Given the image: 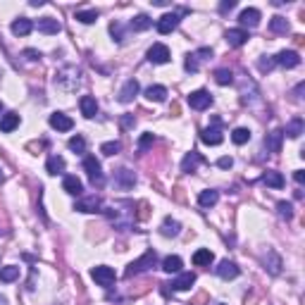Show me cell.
Segmentation results:
<instances>
[{"instance_id": "9c48e42d", "label": "cell", "mask_w": 305, "mask_h": 305, "mask_svg": "<svg viewBox=\"0 0 305 305\" xmlns=\"http://www.w3.org/2000/svg\"><path fill=\"white\" fill-rule=\"evenodd\" d=\"M100 208H103V200L98 196H88L84 200H77V205H74V210H79V213H100Z\"/></svg>"}, {"instance_id": "e575fe53", "label": "cell", "mask_w": 305, "mask_h": 305, "mask_svg": "<svg viewBox=\"0 0 305 305\" xmlns=\"http://www.w3.org/2000/svg\"><path fill=\"white\" fill-rule=\"evenodd\" d=\"M262 181H265L267 186H272V188H284V184H286L284 176L279 172H265L262 174Z\"/></svg>"}, {"instance_id": "9f6ffc18", "label": "cell", "mask_w": 305, "mask_h": 305, "mask_svg": "<svg viewBox=\"0 0 305 305\" xmlns=\"http://www.w3.org/2000/svg\"><path fill=\"white\" fill-rule=\"evenodd\" d=\"M0 305H5V298H2V296H0Z\"/></svg>"}, {"instance_id": "f907efd6", "label": "cell", "mask_w": 305, "mask_h": 305, "mask_svg": "<svg viewBox=\"0 0 305 305\" xmlns=\"http://www.w3.org/2000/svg\"><path fill=\"white\" fill-rule=\"evenodd\" d=\"M138 208H141L138 210V219H148V203H141Z\"/></svg>"}, {"instance_id": "44dd1931", "label": "cell", "mask_w": 305, "mask_h": 305, "mask_svg": "<svg viewBox=\"0 0 305 305\" xmlns=\"http://www.w3.org/2000/svg\"><path fill=\"white\" fill-rule=\"evenodd\" d=\"M17 127H19V115H17V112H7V115L0 117V131L2 133L14 131Z\"/></svg>"}, {"instance_id": "4dcf8cb0", "label": "cell", "mask_w": 305, "mask_h": 305, "mask_svg": "<svg viewBox=\"0 0 305 305\" xmlns=\"http://www.w3.org/2000/svg\"><path fill=\"white\" fill-rule=\"evenodd\" d=\"M303 129H305V124H303V120L301 117H293L289 124H286V136H291V138H298L301 133H303Z\"/></svg>"}, {"instance_id": "db71d44e", "label": "cell", "mask_w": 305, "mask_h": 305, "mask_svg": "<svg viewBox=\"0 0 305 305\" xmlns=\"http://www.w3.org/2000/svg\"><path fill=\"white\" fill-rule=\"evenodd\" d=\"M43 5H45L43 0H31V7H43Z\"/></svg>"}, {"instance_id": "7dc6e473", "label": "cell", "mask_w": 305, "mask_h": 305, "mask_svg": "<svg viewBox=\"0 0 305 305\" xmlns=\"http://www.w3.org/2000/svg\"><path fill=\"white\" fill-rule=\"evenodd\" d=\"M133 124H136V117H133V115H124V117H122V127H124V129H129Z\"/></svg>"}, {"instance_id": "816d5d0a", "label": "cell", "mask_w": 305, "mask_h": 305, "mask_svg": "<svg viewBox=\"0 0 305 305\" xmlns=\"http://www.w3.org/2000/svg\"><path fill=\"white\" fill-rule=\"evenodd\" d=\"M293 179H296V184H303V181H305V172H303V170H296V172H293Z\"/></svg>"}, {"instance_id": "ee69618b", "label": "cell", "mask_w": 305, "mask_h": 305, "mask_svg": "<svg viewBox=\"0 0 305 305\" xmlns=\"http://www.w3.org/2000/svg\"><path fill=\"white\" fill-rule=\"evenodd\" d=\"M277 210H279V215L286 217V219H291L293 217V205L291 203H284V200H281V203H277Z\"/></svg>"}, {"instance_id": "11a10c76", "label": "cell", "mask_w": 305, "mask_h": 305, "mask_svg": "<svg viewBox=\"0 0 305 305\" xmlns=\"http://www.w3.org/2000/svg\"><path fill=\"white\" fill-rule=\"evenodd\" d=\"M2 179H5V174H2V172H0V184H2Z\"/></svg>"}, {"instance_id": "603a6c76", "label": "cell", "mask_w": 305, "mask_h": 305, "mask_svg": "<svg viewBox=\"0 0 305 305\" xmlns=\"http://www.w3.org/2000/svg\"><path fill=\"white\" fill-rule=\"evenodd\" d=\"M60 29H62V24H60L57 19H53V17H43V19H39L41 34H60Z\"/></svg>"}, {"instance_id": "1f68e13d", "label": "cell", "mask_w": 305, "mask_h": 305, "mask_svg": "<svg viewBox=\"0 0 305 305\" xmlns=\"http://www.w3.org/2000/svg\"><path fill=\"white\" fill-rule=\"evenodd\" d=\"M179 229H181V224H179L176 219H170V217H167V219L162 222V226H160V234H162V236H176Z\"/></svg>"}, {"instance_id": "60d3db41", "label": "cell", "mask_w": 305, "mask_h": 305, "mask_svg": "<svg viewBox=\"0 0 305 305\" xmlns=\"http://www.w3.org/2000/svg\"><path fill=\"white\" fill-rule=\"evenodd\" d=\"M77 19H79L81 24H93L98 19V12L95 10H81V12H77Z\"/></svg>"}, {"instance_id": "4fadbf2b", "label": "cell", "mask_w": 305, "mask_h": 305, "mask_svg": "<svg viewBox=\"0 0 305 305\" xmlns=\"http://www.w3.org/2000/svg\"><path fill=\"white\" fill-rule=\"evenodd\" d=\"M215 272H217V277H222V279L239 277V267H236V262H231V260H222L219 265L215 267Z\"/></svg>"}, {"instance_id": "74e56055", "label": "cell", "mask_w": 305, "mask_h": 305, "mask_svg": "<svg viewBox=\"0 0 305 305\" xmlns=\"http://www.w3.org/2000/svg\"><path fill=\"white\" fill-rule=\"evenodd\" d=\"M215 81H217L219 86H229V84L234 81V74H231L229 69H217V72H215Z\"/></svg>"}, {"instance_id": "f546056e", "label": "cell", "mask_w": 305, "mask_h": 305, "mask_svg": "<svg viewBox=\"0 0 305 305\" xmlns=\"http://www.w3.org/2000/svg\"><path fill=\"white\" fill-rule=\"evenodd\" d=\"M217 200H219V193H217V191H213V188L200 191V196H198V203L203 205V208H213Z\"/></svg>"}, {"instance_id": "d4e9b609", "label": "cell", "mask_w": 305, "mask_h": 305, "mask_svg": "<svg viewBox=\"0 0 305 305\" xmlns=\"http://www.w3.org/2000/svg\"><path fill=\"white\" fill-rule=\"evenodd\" d=\"M62 188H65L69 196H81V193H84V184H81L77 176H65V181H62Z\"/></svg>"}, {"instance_id": "f6af8a7d", "label": "cell", "mask_w": 305, "mask_h": 305, "mask_svg": "<svg viewBox=\"0 0 305 305\" xmlns=\"http://www.w3.org/2000/svg\"><path fill=\"white\" fill-rule=\"evenodd\" d=\"M153 141H155L153 133H143V136L138 138V148H141V150H148V148L153 146Z\"/></svg>"}, {"instance_id": "7bdbcfd3", "label": "cell", "mask_w": 305, "mask_h": 305, "mask_svg": "<svg viewBox=\"0 0 305 305\" xmlns=\"http://www.w3.org/2000/svg\"><path fill=\"white\" fill-rule=\"evenodd\" d=\"M110 34H112V39L117 41V43H122V41L127 39V36H124V29H122L120 22H112V24H110Z\"/></svg>"}, {"instance_id": "7a4b0ae2", "label": "cell", "mask_w": 305, "mask_h": 305, "mask_svg": "<svg viewBox=\"0 0 305 305\" xmlns=\"http://www.w3.org/2000/svg\"><path fill=\"white\" fill-rule=\"evenodd\" d=\"M77 81H79V69H74V67H65V69H60L55 74V84L60 88L65 86V91H72L77 86Z\"/></svg>"}, {"instance_id": "ac0fdd59", "label": "cell", "mask_w": 305, "mask_h": 305, "mask_svg": "<svg viewBox=\"0 0 305 305\" xmlns=\"http://www.w3.org/2000/svg\"><path fill=\"white\" fill-rule=\"evenodd\" d=\"M50 127L57 129V131H69L74 127V122H72V117H67L62 112H55V115H50Z\"/></svg>"}, {"instance_id": "b9f144b4", "label": "cell", "mask_w": 305, "mask_h": 305, "mask_svg": "<svg viewBox=\"0 0 305 305\" xmlns=\"http://www.w3.org/2000/svg\"><path fill=\"white\" fill-rule=\"evenodd\" d=\"M69 150H74V153H84V150H86V141H84V136H74V138H69Z\"/></svg>"}, {"instance_id": "5bb4252c", "label": "cell", "mask_w": 305, "mask_h": 305, "mask_svg": "<svg viewBox=\"0 0 305 305\" xmlns=\"http://www.w3.org/2000/svg\"><path fill=\"white\" fill-rule=\"evenodd\" d=\"M281 141H284V131L281 129H274L265 136V148L269 153H281Z\"/></svg>"}, {"instance_id": "ba28073f", "label": "cell", "mask_w": 305, "mask_h": 305, "mask_svg": "<svg viewBox=\"0 0 305 305\" xmlns=\"http://www.w3.org/2000/svg\"><path fill=\"white\" fill-rule=\"evenodd\" d=\"M188 105L193 110H205V107L213 105V95L208 91H193L188 95Z\"/></svg>"}, {"instance_id": "6da1fadb", "label": "cell", "mask_w": 305, "mask_h": 305, "mask_svg": "<svg viewBox=\"0 0 305 305\" xmlns=\"http://www.w3.org/2000/svg\"><path fill=\"white\" fill-rule=\"evenodd\" d=\"M155 260H158V253L155 251H146L138 260H133L131 265L127 267V272H124V277L131 279L133 274H141V272H146V269H150V267L155 265Z\"/></svg>"}, {"instance_id": "cb8c5ba5", "label": "cell", "mask_w": 305, "mask_h": 305, "mask_svg": "<svg viewBox=\"0 0 305 305\" xmlns=\"http://www.w3.org/2000/svg\"><path fill=\"white\" fill-rule=\"evenodd\" d=\"M31 29H34V22L27 19V17H19L17 22H12V34L14 36H27V34H31Z\"/></svg>"}, {"instance_id": "ffe728a7", "label": "cell", "mask_w": 305, "mask_h": 305, "mask_svg": "<svg viewBox=\"0 0 305 305\" xmlns=\"http://www.w3.org/2000/svg\"><path fill=\"white\" fill-rule=\"evenodd\" d=\"M239 22L243 27H258L260 24V10H255V7H248V10H243L239 14Z\"/></svg>"}, {"instance_id": "f35d334b", "label": "cell", "mask_w": 305, "mask_h": 305, "mask_svg": "<svg viewBox=\"0 0 305 305\" xmlns=\"http://www.w3.org/2000/svg\"><path fill=\"white\" fill-rule=\"evenodd\" d=\"M267 258H269V265H267L269 274H279V272H281V260H279V255L274 251H269L267 253Z\"/></svg>"}, {"instance_id": "f5cc1de1", "label": "cell", "mask_w": 305, "mask_h": 305, "mask_svg": "<svg viewBox=\"0 0 305 305\" xmlns=\"http://www.w3.org/2000/svg\"><path fill=\"white\" fill-rule=\"evenodd\" d=\"M24 57H27V60H39L41 53H36V50H24Z\"/></svg>"}, {"instance_id": "e0dca14e", "label": "cell", "mask_w": 305, "mask_h": 305, "mask_svg": "<svg viewBox=\"0 0 305 305\" xmlns=\"http://www.w3.org/2000/svg\"><path fill=\"white\" fill-rule=\"evenodd\" d=\"M79 107H81V115H84V117H88V120L98 115V103H95V98H93V95H81Z\"/></svg>"}, {"instance_id": "d6986e66", "label": "cell", "mask_w": 305, "mask_h": 305, "mask_svg": "<svg viewBox=\"0 0 305 305\" xmlns=\"http://www.w3.org/2000/svg\"><path fill=\"white\" fill-rule=\"evenodd\" d=\"M136 93H138V81L129 79L120 91V103H131L133 98H136Z\"/></svg>"}, {"instance_id": "3957f363", "label": "cell", "mask_w": 305, "mask_h": 305, "mask_svg": "<svg viewBox=\"0 0 305 305\" xmlns=\"http://www.w3.org/2000/svg\"><path fill=\"white\" fill-rule=\"evenodd\" d=\"M84 170H86L93 186H103V170H100V162L95 160V155L84 158Z\"/></svg>"}, {"instance_id": "c3c4849f", "label": "cell", "mask_w": 305, "mask_h": 305, "mask_svg": "<svg viewBox=\"0 0 305 305\" xmlns=\"http://www.w3.org/2000/svg\"><path fill=\"white\" fill-rule=\"evenodd\" d=\"M217 165H219L222 170H229V167L234 165V160H231V158H219V160H217Z\"/></svg>"}, {"instance_id": "83f0119b", "label": "cell", "mask_w": 305, "mask_h": 305, "mask_svg": "<svg viewBox=\"0 0 305 305\" xmlns=\"http://www.w3.org/2000/svg\"><path fill=\"white\" fill-rule=\"evenodd\" d=\"M146 98L148 100H153V103H162V100L167 98V88H165V86H148Z\"/></svg>"}, {"instance_id": "4316f807", "label": "cell", "mask_w": 305, "mask_h": 305, "mask_svg": "<svg viewBox=\"0 0 305 305\" xmlns=\"http://www.w3.org/2000/svg\"><path fill=\"white\" fill-rule=\"evenodd\" d=\"M129 27H131L133 31H146V29L153 27V19H150L148 14H136L131 22H129Z\"/></svg>"}, {"instance_id": "7402d4cb", "label": "cell", "mask_w": 305, "mask_h": 305, "mask_svg": "<svg viewBox=\"0 0 305 305\" xmlns=\"http://www.w3.org/2000/svg\"><path fill=\"white\" fill-rule=\"evenodd\" d=\"M215 260V255L210 248H200V251L193 253V265L196 267H210Z\"/></svg>"}, {"instance_id": "bcb514c9", "label": "cell", "mask_w": 305, "mask_h": 305, "mask_svg": "<svg viewBox=\"0 0 305 305\" xmlns=\"http://www.w3.org/2000/svg\"><path fill=\"white\" fill-rule=\"evenodd\" d=\"M258 67H260L262 72H269V69L274 67V60H265V57H260V60H258Z\"/></svg>"}, {"instance_id": "681fc988", "label": "cell", "mask_w": 305, "mask_h": 305, "mask_svg": "<svg viewBox=\"0 0 305 305\" xmlns=\"http://www.w3.org/2000/svg\"><path fill=\"white\" fill-rule=\"evenodd\" d=\"M234 5H236V0H224V2L219 5V12H229Z\"/></svg>"}, {"instance_id": "836d02e7", "label": "cell", "mask_w": 305, "mask_h": 305, "mask_svg": "<svg viewBox=\"0 0 305 305\" xmlns=\"http://www.w3.org/2000/svg\"><path fill=\"white\" fill-rule=\"evenodd\" d=\"M200 162H203V158H200L198 153H188L184 158V162H181V170L184 172H196V167H198Z\"/></svg>"}, {"instance_id": "7c38bea8", "label": "cell", "mask_w": 305, "mask_h": 305, "mask_svg": "<svg viewBox=\"0 0 305 305\" xmlns=\"http://www.w3.org/2000/svg\"><path fill=\"white\" fill-rule=\"evenodd\" d=\"M136 184V174L131 170H117L115 172V186H120L122 191H129Z\"/></svg>"}, {"instance_id": "d6a6232c", "label": "cell", "mask_w": 305, "mask_h": 305, "mask_svg": "<svg viewBox=\"0 0 305 305\" xmlns=\"http://www.w3.org/2000/svg\"><path fill=\"white\" fill-rule=\"evenodd\" d=\"M289 22H286V19H284V17H272V22H269V31H272V34H289Z\"/></svg>"}, {"instance_id": "484cf974", "label": "cell", "mask_w": 305, "mask_h": 305, "mask_svg": "<svg viewBox=\"0 0 305 305\" xmlns=\"http://www.w3.org/2000/svg\"><path fill=\"white\" fill-rule=\"evenodd\" d=\"M181 258L179 255H167L165 260H162V269L167 272V274H176V272H181Z\"/></svg>"}, {"instance_id": "2e32d148", "label": "cell", "mask_w": 305, "mask_h": 305, "mask_svg": "<svg viewBox=\"0 0 305 305\" xmlns=\"http://www.w3.org/2000/svg\"><path fill=\"white\" fill-rule=\"evenodd\" d=\"M193 284H196V274H193V272H184V274H179V277L174 279L170 286H172L174 291H186V289H191Z\"/></svg>"}, {"instance_id": "277c9868", "label": "cell", "mask_w": 305, "mask_h": 305, "mask_svg": "<svg viewBox=\"0 0 305 305\" xmlns=\"http://www.w3.org/2000/svg\"><path fill=\"white\" fill-rule=\"evenodd\" d=\"M210 57H213V50H210V48H200L196 53H191L186 57V72L196 74L200 69V62H205V60H210Z\"/></svg>"}, {"instance_id": "5b68a950", "label": "cell", "mask_w": 305, "mask_h": 305, "mask_svg": "<svg viewBox=\"0 0 305 305\" xmlns=\"http://www.w3.org/2000/svg\"><path fill=\"white\" fill-rule=\"evenodd\" d=\"M148 60H150L153 65H165V62H170V48H167L165 43H153L150 50H148Z\"/></svg>"}, {"instance_id": "ab89813d", "label": "cell", "mask_w": 305, "mask_h": 305, "mask_svg": "<svg viewBox=\"0 0 305 305\" xmlns=\"http://www.w3.org/2000/svg\"><path fill=\"white\" fill-rule=\"evenodd\" d=\"M120 150H122L120 141H107V143H103V146H100V153H103V155H117Z\"/></svg>"}, {"instance_id": "6f0895ef", "label": "cell", "mask_w": 305, "mask_h": 305, "mask_svg": "<svg viewBox=\"0 0 305 305\" xmlns=\"http://www.w3.org/2000/svg\"><path fill=\"white\" fill-rule=\"evenodd\" d=\"M0 117H2V103H0Z\"/></svg>"}, {"instance_id": "9a60e30c", "label": "cell", "mask_w": 305, "mask_h": 305, "mask_svg": "<svg viewBox=\"0 0 305 305\" xmlns=\"http://www.w3.org/2000/svg\"><path fill=\"white\" fill-rule=\"evenodd\" d=\"M224 39L229 45H234V48H239V45H243L246 41H248V31L246 29H229L224 34Z\"/></svg>"}, {"instance_id": "30bf717a", "label": "cell", "mask_w": 305, "mask_h": 305, "mask_svg": "<svg viewBox=\"0 0 305 305\" xmlns=\"http://www.w3.org/2000/svg\"><path fill=\"white\" fill-rule=\"evenodd\" d=\"M200 141L208 143V146H219L224 141V133H222V129H217V127H208V129L200 131Z\"/></svg>"}, {"instance_id": "d590c367", "label": "cell", "mask_w": 305, "mask_h": 305, "mask_svg": "<svg viewBox=\"0 0 305 305\" xmlns=\"http://www.w3.org/2000/svg\"><path fill=\"white\" fill-rule=\"evenodd\" d=\"M14 279H19V267H14V265L0 267V281L10 284V281H14Z\"/></svg>"}, {"instance_id": "8d00e7d4", "label": "cell", "mask_w": 305, "mask_h": 305, "mask_svg": "<svg viewBox=\"0 0 305 305\" xmlns=\"http://www.w3.org/2000/svg\"><path fill=\"white\" fill-rule=\"evenodd\" d=\"M231 141H234L236 146H243V143H248V141H251V131H248V129H243V127H239V129H234V131H231Z\"/></svg>"}, {"instance_id": "f1b7e54d", "label": "cell", "mask_w": 305, "mask_h": 305, "mask_svg": "<svg viewBox=\"0 0 305 305\" xmlns=\"http://www.w3.org/2000/svg\"><path fill=\"white\" fill-rule=\"evenodd\" d=\"M45 170H48V174H62V172H65V158H60V155L48 158V162H45Z\"/></svg>"}, {"instance_id": "8fae6325", "label": "cell", "mask_w": 305, "mask_h": 305, "mask_svg": "<svg viewBox=\"0 0 305 305\" xmlns=\"http://www.w3.org/2000/svg\"><path fill=\"white\" fill-rule=\"evenodd\" d=\"M179 19H181V17H179V14H176V12H172V14H165V17H160V19H158V31H160V34H162V36H165V34H172L174 29L179 27Z\"/></svg>"}, {"instance_id": "52a82bcc", "label": "cell", "mask_w": 305, "mask_h": 305, "mask_svg": "<svg viewBox=\"0 0 305 305\" xmlns=\"http://www.w3.org/2000/svg\"><path fill=\"white\" fill-rule=\"evenodd\" d=\"M274 65L286 67V69H293V67L301 65V55L296 50H279L277 57H274Z\"/></svg>"}, {"instance_id": "8992f818", "label": "cell", "mask_w": 305, "mask_h": 305, "mask_svg": "<svg viewBox=\"0 0 305 305\" xmlns=\"http://www.w3.org/2000/svg\"><path fill=\"white\" fill-rule=\"evenodd\" d=\"M91 277L95 279V284L110 286V284H115V269H112V267H105V265H98L91 269Z\"/></svg>"}]
</instances>
